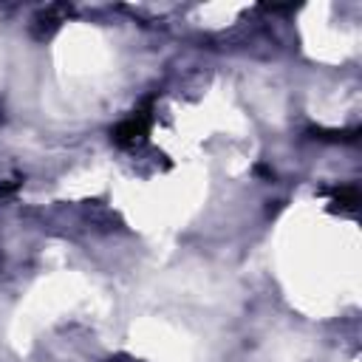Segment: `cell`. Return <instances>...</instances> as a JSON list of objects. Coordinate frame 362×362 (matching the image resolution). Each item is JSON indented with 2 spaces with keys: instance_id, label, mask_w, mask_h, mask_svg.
<instances>
[{
  "instance_id": "6da1fadb",
  "label": "cell",
  "mask_w": 362,
  "mask_h": 362,
  "mask_svg": "<svg viewBox=\"0 0 362 362\" xmlns=\"http://www.w3.org/2000/svg\"><path fill=\"white\" fill-rule=\"evenodd\" d=\"M150 124H153V113H150V102H147L144 107L133 110V116H127L124 122H119V124L110 130V136H113V141H116L119 147H139V144L147 139Z\"/></svg>"
},
{
  "instance_id": "7a4b0ae2",
  "label": "cell",
  "mask_w": 362,
  "mask_h": 362,
  "mask_svg": "<svg viewBox=\"0 0 362 362\" xmlns=\"http://www.w3.org/2000/svg\"><path fill=\"white\" fill-rule=\"evenodd\" d=\"M65 17H71V6H62V3L48 6V8L40 11L37 20H34V37H40V40L51 37V34L65 23Z\"/></svg>"
},
{
  "instance_id": "3957f363",
  "label": "cell",
  "mask_w": 362,
  "mask_h": 362,
  "mask_svg": "<svg viewBox=\"0 0 362 362\" xmlns=\"http://www.w3.org/2000/svg\"><path fill=\"white\" fill-rule=\"evenodd\" d=\"M320 192H328L331 209H339V212H354L359 204V189L354 184H342V187H331V189H320Z\"/></svg>"
},
{
  "instance_id": "277c9868",
  "label": "cell",
  "mask_w": 362,
  "mask_h": 362,
  "mask_svg": "<svg viewBox=\"0 0 362 362\" xmlns=\"http://www.w3.org/2000/svg\"><path fill=\"white\" fill-rule=\"evenodd\" d=\"M308 133H311V139H320V141H342V144L359 139V130H356V127H354V130H325V127H311Z\"/></svg>"
},
{
  "instance_id": "5b68a950",
  "label": "cell",
  "mask_w": 362,
  "mask_h": 362,
  "mask_svg": "<svg viewBox=\"0 0 362 362\" xmlns=\"http://www.w3.org/2000/svg\"><path fill=\"white\" fill-rule=\"evenodd\" d=\"M107 362H136V359H130L127 354H116V356H110Z\"/></svg>"
}]
</instances>
